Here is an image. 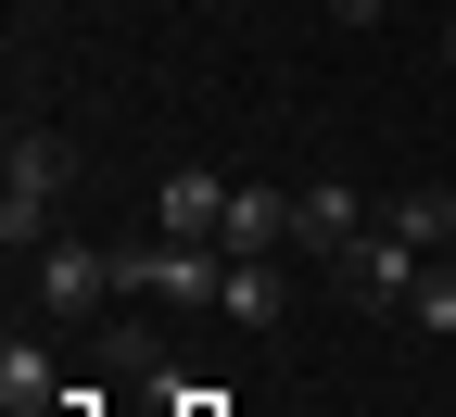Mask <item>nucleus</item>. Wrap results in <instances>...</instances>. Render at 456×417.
Instances as JSON below:
<instances>
[{
	"mask_svg": "<svg viewBox=\"0 0 456 417\" xmlns=\"http://www.w3.org/2000/svg\"><path fill=\"white\" fill-rule=\"evenodd\" d=\"M114 291H127V304H216L228 253L216 241H114Z\"/></svg>",
	"mask_w": 456,
	"mask_h": 417,
	"instance_id": "f03ea898",
	"label": "nucleus"
},
{
	"mask_svg": "<svg viewBox=\"0 0 456 417\" xmlns=\"http://www.w3.org/2000/svg\"><path fill=\"white\" fill-rule=\"evenodd\" d=\"M216 228H228V177L216 164H178L152 190V241H216Z\"/></svg>",
	"mask_w": 456,
	"mask_h": 417,
	"instance_id": "423d86ee",
	"label": "nucleus"
},
{
	"mask_svg": "<svg viewBox=\"0 0 456 417\" xmlns=\"http://www.w3.org/2000/svg\"><path fill=\"white\" fill-rule=\"evenodd\" d=\"M406 317H419V329H431V341H456V266H444V253H431V278H419V291H406Z\"/></svg>",
	"mask_w": 456,
	"mask_h": 417,
	"instance_id": "9b49d317",
	"label": "nucleus"
},
{
	"mask_svg": "<svg viewBox=\"0 0 456 417\" xmlns=\"http://www.w3.org/2000/svg\"><path fill=\"white\" fill-rule=\"evenodd\" d=\"M380 228V203L368 190H342V177H317V190H292V253H317V266H342Z\"/></svg>",
	"mask_w": 456,
	"mask_h": 417,
	"instance_id": "39448f33",
	"label": "nucleus"
},
{
	"mask_svg": "<svg viewBox=\"0 0 456 417\" xmlns=\"http://www.w3.org/2000/svg\"><path fill=\"white\" fill-rule=\"evenodd\" d=\"M444 266H456V241H444Z\"/></svg>",
	"mask_w": 456,
	"mask_h": 417,
	"instance_id": "4468645a",
	"label": "nucleus"
},
{
	"mask_svg": "<svg viewBox=\"0 0 456 417\" xmlns=\"http://www.w3.org/2000/svg\"><path fill=\"white\" fill-rule=\"evenodd\" d=\"M380 215H393V228H406V241H419V253H444V241H456V190H393Z\"/></svg>",
	"mask_w": 456,
	"mask_h": 417,
	"instance_id": "9d476101",
	"label": "nucleus"
},
{
	"mask_svg": "<svg viewBox=\"0 0 456 417\" xmlns=\"http://www.w3.org/2000/svg\"><path fill=\"white\" fill-rule=\"evenodd\" d=\"M444 64H456V0H444Z\"/></svg>",
	"mask_w": 456,
	"mask_h": 417,
	"instance_id": "ddd939ff",
	"label": "nucleus"
},
{
	"mask_svg": "<svg viewBox=\"0 0 456 417\" xmlns=\"http://www.w3.org/2000/svg\"><path fill=\"white\" fill-rule=\"evenodd\" d=\"M102 304H114V241H38V317L89 329Z\"/></svg>",
	"mask_w": 456,
	"mask_h": 417,
	"instance_id": "7ed1b4c3",
	"label": "nucleus"
},
{
	"mask_svg": "<svg viewBox=\"0 0 456 417\" xmlns=\"http://www.w3.org/2000/svg\"><path fill=\"white\" fill-rule=\"evenodd\" d=\"M0 405H13V417H51V405H64V380H51V341H0Z\"/></svg>",
	"mask_w": 456,
	"mask_h": 417,
	"instance_id": "1a4fd4ad",
	"label": "nucleus"
},
{
	"mask_svg": "<svg viewBox=\"0 0 456 417\" xmlns=\"http://www.w3.org/2000/svg\"><path fill=\"white\" fill-rule=\"evenodd\" d=\"M330 13H342V26H380V13H393V0H330Z\"/></svg>",
	"mask_w": 456,
	"mask_h": 417,
	"instance_id": "f8f14e48",
	"label": "nucleus"
},
{
	"mask_svg": "<svg viewBox=\"0 0 456 417\" xmlns=\"http://www.w3.org/2000/svg\"><path fill=\"white\" fill-rule=\"evenodd\" d=\"M330 278H342V291H355V304H393V317H406V291L431 278V253H419V241H406V228H393V215H380V228H368V241H355V253H342Z\"/></svg>",
	"mask_w": 456,
	"mask_h": 417,
	"instance_id": "20e7f679",
	"label": "nucleus"
},
{
	"mask_svg": "<svg viewBox=\"0 0 456 417\" xmlns=\"http://www.w3.org/2000/svg\"><path fill=\"white\" fill-rule=\"evenodd\" d=\"M216 317H228V329H279V253H228Z\"/></svg>",
	"mask_w": 456,
	"mask_h": 417,
	"instance_id": "6e6552de",
	"label": "nucleus"
},
{
	"mask_svg": "<svg viewBox=\"0 0 456 417\" xmlns=\"http://www.w3.org/2000/svg\"><path fill=\"white\" fill-rule=\"evenodd\" d=\"M64 177H77V152H64V127H13V152H0V241H51V203H64Z\"/></svg>",
	"mask_w": 456,
	"mask_h": 417,
	"instance_id": "f257e3e1",
	"label": "nucleus"
},
{
	"mask_svg": "<svg viewBox=\"0 0 456 417\" xmlns=\"http://www.w3.org/2000/svg\"><path fill=\"white\" fill-rule=\"evenodd\" d=\"M216 253H292V190H228V228H216Z\"/></svg>",
	"mask_w": 456,
	"mask_h": 417,
	"instance_id": "0eeeda50",
	"label": "nucleus"
}]
</instances>
